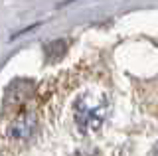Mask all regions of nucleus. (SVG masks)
Returning a JSON list of instances; mask_svg holds the SVG:
<instances>
[{
	"instance_id": "f257e3e1",
	"label": "nucleus",
	"mask_w": 158,
	"mask_h": 156,
	"mask_svg": "<svg viewBox=\"0 0 158 156\" xmlns=\"http://www.w3.org/2000/svg\"><path fill=\"white\" fill-rule=\"evenodd\" d=\"M109 111V101L105 97L97 95H85L79 97L73 107V117L81 133H91V130H99L107 117Z\"/></svg>"
},
{
	"instance_id": "f03ea898",
	"label": "nucleus",
	"mask_w": 158,
	"mask_h": 156,
	"mask_svg": "<svg viewBox=\"0 0 158 156\" xmlns=\"http://www.w3.org/2000/svg\"><path fill=\"white\" fill-rule=\"evenodd\" d=\"M36 125H38L36 115L24 113L8 126V136L12 140H16V142H24V140L32 138V134L36 133Z\"/></svg>"
},
{
	"instance_id": "7ed1b4c3",
	"label": "nucleus",
	"mask_w": 158,
	"mask_h": 156,
	"mask_svg": "<svg viewBox=\"0 0 158 156\" xmlns=\"http://www.w3.org/2000/svg\"><path fill=\"white\" fill-rule=\"evenodd\" d=\"M32 91H34V85L30 83V81L16 79L6 89V101H20V99H24V97H30Z\"/></svg>"
},
{
	"instance_id": "20e7f679",
	"label": "nucleus",
	"mask_w": 158,
	"mask_h": 156,
	"mask_svg": "<svg viewBox=\"0 0 158 156\" xmlns=\"http://www.w3.org/2000/svg\"><path fill=\"white\" fill-rule=\"evenodd\" d=\"M44 53H46L48 61H59L67 53V42L65 40H56L52 43H46V46H44Z\"/></svg>"
},
{
	"instance_id": "39448f33",
	"label": "nucleus",
	"mask_w": 158,
	"mask_h": 156,
	"mask_svg": "<svg viewBox=\"0 0 158 156\" xmlns=\"http://www.w3.org/2000/svg\"><path fill=\"white\" fill-rule=\"evenodd\" d=\"M152 156H158V144L154 146V150H152Z\"/></svg>"
}]
</instances>
